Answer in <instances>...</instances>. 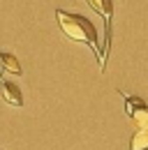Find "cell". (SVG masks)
<instances>
[{
	"label": "cell",
	"mask_w": 148,
	"mask_h": 150,
	"mask_svg": "<svg viewBox=\"0 0 148 150\" xmlns=\"http://www.w3.org/2000/svg\"><path fill=\"white\" fill-rule=\"evenodd\" d=\"M0 72L7 76H21V65H18V58L12 53H5L0 51Z\"/></svg>",
	"instance_id": "277c9868"
},
{
	"label": "cell",
	"mask_w": 148,
	"mask_h": 150,
	"mask_svg": "<svg viewBox=\"0 0 148 150\" xmlns=\"http://www.w3.org/2000/svg\"><path fill=\"white\" fill-rule=\"evenodd\" d=\"M88 5H90L95 12H100L102 16L107 21H111V14H113V7H111V0H88Z\"/></svg>",
	"instance_id": "5b68a950"
},
{
	"label": "cell",
	"mask_w": 148,
	"mask_h": 150,
	"mask_svg": "<svg viewBox=\"0 0 148 150\" xmlns=\"http://www.w3.org/2000/svg\"><path fill=\"white\" fill-rule=\"evenodd\" d=\"M125 97H127V113L134 120L137 129H148V106L144 104V99L130 97V95H125Z\"/></svg>",
	"instance_id": "7a4b0ae2"
},
{
	"label": "cell",
	"mask_w": 148,
	"mask_h": 150,
	"mask_svg": "<svg viewBox=\"0 0 148 150\" xmlns=\"http://www.w3.org/2000/svg\"><path fill=\"white\" fill-rule=\"evenodd\" d=\"M56 19L58 25L63 28V33L74 42H81V44H88V46H97V33H95V25L86 16H79V14H67L63 9L56 12Z\"/></svg>",
	"instance_id": "6da1fadb"
},
{
	"label": "cell",
	"mask_w": 148,
	"mask_h": 150,
	"mask_svg": "<svg viewBox=\"0 0 148 150\" xmlns=\"http://www.w3.org/2000/svg\"><path fill=\"white\" fill-rule=\"evenodd\" d=\"M0 95H2V99H5L7 104H12V106H23V95H21L16 83L2 81V83H0Z\"/></svg>",
	"instance_id": "3957f363"
},
{
	"label": "cell",
	"mask_w": 148,
	"mask_h": 150,
	"mask_svg": "<svg viewBox=\"0 0 148 150\" xmlns=\"http://www.w3.org/2000/svg\"><path fill=\"white\" fill-rule=\"evenodd\" d=\"M132 150H148V129H137L132 136Z\"/></svg>",
	"instance_id": "8992f818"
}]
</instances>
